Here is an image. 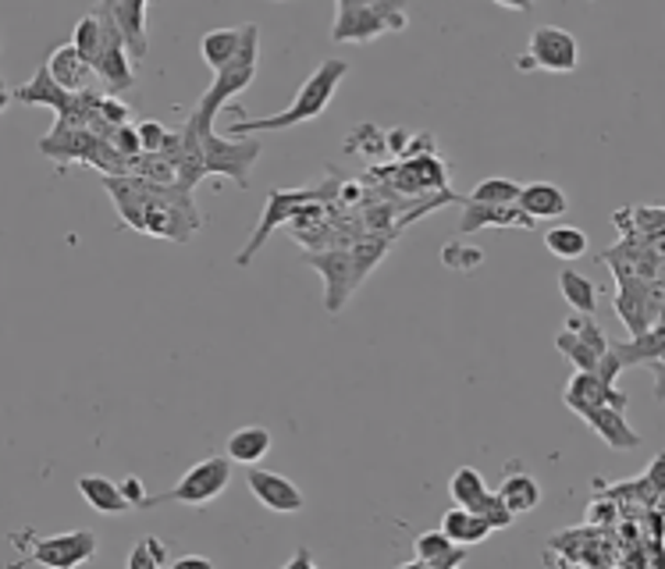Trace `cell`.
Instances as JSON below:
<instances>
[{"label":"cell","instance_id":"18","mask_svg":"<svg viewBox=\"0 0 665 569\" xmlns=\"http://www.w3.org/2000/svg\"><path fill=\"white\" fill-rule=\"evenodd\" d=\"M488 224H506V228H534L537 221H531L517 203H474L466 200L463 207V221H459V232L470 235V232H480L488 228Z\"/></svg>","mask_w":665,"mask_h":569},{"label":"cell","instance_id":"39","mask_svg":"<svg viewBox=\"0 0 665 569\" xmlns=\"http://www.w3.org/2000/svg\"><path fill=\"white\" fill-rule=\"evenodd\" d=\"M135 132H140V146H143V154H160L164 143H168V129L157 125V122H143Z\"/></svg>","mask_w":665,"mask_h":569},{"label":"cell","instance_id":"4","mask_svg":"<svg viewBox=\"0 0 665 569\" xmlns=\"http://www.w3.org/2000/svg\"><path fill=\"white\" fill-rule=\"evenodd\" d=\"M385 249H388V243H359L353 249H328V253L307 249V264L317 267L328 281V292H324L328 313H339L345 306V299H350L359 289V281L374 271V264L385 260Z\"/></svg>","mask_w":665,"mask_h":569},{"label":"cell","instance_id":"42","mask_svg":"<svg viewBox=\"0 0 665 569\" xmlns=\"http://www.w3.org/2000/svg\"><path fill=\"white\" fill-rule=\"evenodd\" d=\"M178 569H189V566H200V569H210V559L207 556H181L178 562H175Z\"/></svg>","mask_w":665,"mask_h":569},{"label":"cell","instance_id":"10","mask_svg":"<svg viewBox=\"0 0 665 569\" xmlns=\"http://www.w3.org/2000/svg\"><path fill=\"white\" fill-rule=\"evenodd\" d=\"M313 200H324V189H275V192H270V200H267V207H264V217H261V224H256V232L250 235V243L239 249L235 264H239V267H250L256 253L264 249L267 235L275 232L278 224L292 221L299 207H307V203H313Z\"/></svg>","mask_w":665,"mask_h":569},{"label":"cell","instance_id":"31","mask_svg":"<svg viewBox=\"0 0 665 569\" xmlns=\"http://www.w3.org/2000/svg\"><path fill=\"white\" fill-rule=\"evenodd\" d=\"M555 349L563 353V356H566L569 364L577 367V370H595V364H598V353H595L591 346H587L584 338H577L573 332H566V327H563V332H558V338H555Z\"/></svg>","mask_w":665,"mask_h":569},{"label":"cell","instance_id":"8","mask_svg":"<svg viewBox=\"0 0 665 569\" xmlns=\"http://www.w3.org/2000/svg\"><path fill=\"white\" fill-rule=\"evenodd\" d=\"M200 149H203V168L207 175H224L239 182L242 189L250 186V168L261 157V143L250 140V136H232V140H221L214 136V129L200 132Z\"/></svg>","mask_w":665,"mask_h":569},{"label":"cell","instance_id":"43","mask_svg":"<svg viewBox=\"0 0 665 569\" xmlns=\"http://www.w3.org/2000/svg\"><path fill=\"white\" fill-rule=\"evenodd\" d=\"M363 4H385V0H339V11H345V8H363Z\"/></svg>","mask_w":665,"mask_h":569},{"label":"cell","instance_id":"12","mask_svg":"<svg viewBox=\"0 0 665 569\" xmlns=\"http://www.w3.org/2000/svg\"><path fill=\"white\" fill-rule=\"evenodd\" d=\"M97 556V534L93 531H71L54 537H36L29 545V559L51 569H75Z\"/></svg>","mask_w":665,"mask_h":569},{"label":"cell","instance_id":"23","mask_svg":"<svg viewBox=\"0 0 665 569\" xmlns=\"http://www.w3.org/2000/svg\"><path fill=\"white\" fill-rule=\"evenodd\" d=\"M79 491H82V499L93 505L97 513H103V516H125V513H132V505L125 502V495H121L118 481H111V477H103V473H82L79 477Z\"/></svg>","mask_w":665,"mask_h":569},{"label":"cell","instance_id":"34","mask_svg":"<svg viewBox=\"0 0 665 569\" xmlns=\"http://www.w3.org/2000/svg\"><path fill=\"white\" fill-rule=\"evenodd\" d=\"M566 332H573L577 338H584L587 346H591L598 356L609 349V338H605V332L598 327V321H595V313H573V317L566 321Z\"/></svg>","mask_w":665,"mask_h":569},{"label":"cell","instance_id":"16","mask_svg":"<svg viewBox=\"0 0 665 569\" xmlns=\"http://www.w3.org/2000/svg\"><path fill=\"white\" fill-rule=\"evenodd\" d=\"M609 349L616 353V359L623 364V370L627 367H647L655 373V395L662 399L665 392H662V353H665V327L662 324H655V327H647L644 335H630V342H609Z\"/></svg>","mask_w":665,"mask_h":569},{"label":"cell","instance_id":"13","mask_svg":"<svg viewBox=\"0 0 665 569\" xmlns=\"http://www.w3.org/2000/svg\"><path fill=\"white\" fill-rule=\"evenodd\" d=\"M563 402L577 413V416H587L598 406H616V410H627V392H619V388H609L595 370H577L566 384L563 392Z\"/></svg>","mask_w":665,"mask_h":569},{"label":"cell","instance_id":"6","mask_svg":"<svg viewBox=\"0 0 665 569\" xmlns=\"http://www.w3.org/2000/svg\"><path fill=\"white\" fill-rule=\"evenodd\" d=\"M232 467L235 462L229 456H210V459H200L196 467H189L181 473V481L164 491V495H149L146 509H154L160 502H181V505H207L214 502L218 495H224V488L232 484Z\"/></svg>","mask_w":665,"mask_h":569},{"label":"cell","instance_id":"11","mask_svg":"<svg viewBox=\"0 0 665 569\" xmlns=\"http://www.w3.org/2000/svg\"><path fill=\"white\" fill-rule=\"evenodd\" d=\"M97 19H100V51H97L93 71L108 82L111 93H125V89L135 86V71H132V57L125 51V36H121V29L114 25L108 8H100Z\"/></svg>","mask_w":665,"mask_h":569},{"label":"cell","instance_id":"35","mask_svg":"<svg viewBox=\"0 0 665 569\" xmlns=\"http://www.w3.org/2000/svg\"><path fill=\"white\" fill-rule=\"evenodd\" d=\"M164 562H168V548H164L160 537H143L129 556V569H157Z\"/></svg>","mask_w":665,"mask_h":569},{"label":"cell","instance_id":"24","mask_svg":"<svg viewBox=\"0 0 665 569\" xmlns=\"http://www.w3.org/2000/svg\"><path fill=\"white\" fill-rule=\"evenodd\" d=\"M495 495L506 502V509L512 516H527V513H534V509L541 505V484H537V477H531V473L509 470L506 481L495 488Z\"/></svg>","mask_w":665,"mask_h":569},{"label":"cell","instance_id":"45","mask_svg":"<svg viewBox=\"0 0 665 569\" xmlns=\"http://www.w3.org/2000/svg\"><path fill=\"white\" fill-rule=\"evenodd\" d=\"M296 566H310V556H307V551H299V556L289 562V569H296Z\"/></svg>","mask_w":665,"mask_h":569},{"label":"cell","instance_id":"14","mask_svg":"<svg viewBox=\"0 0 665 569\" xmlns=\"http://www.w3.org/2000/svg\"><path fill=\"white\" fill-rule=\"evenodd\" d=\"M246 484L256 495V502H261L264 509H270V513H278V516H296V513H302V505H307V499H302V491L296 488V481H289L285 473L253 467L250 477H246Z\"/></svg>","mask_w":665,"mask_h":569},{"label":"cell","instance_id":"1","mask_svg":"<svg viewBox=\"0 0 665 569\" xmlns=\"http://www.w3.org/2000/svg\"><path fill=\"white\" fill-rule=\"evenodd\" d=\"M103 189L111 192L118 217L143 235L189 243L203 224L192 203V192L178 186H157L140 175H103Z\"/></svg>","mask_w":665,"mask_h":569},{"label":"cell","instance_id":"38","mask_svg":"<svg viewBox=\"0 0 665 569\" xmlns=\"http://www.w3.org/2000/svg\"><path fill=\"white\" fill-rule=\"evenodd\" d=\"M111 143H114V149L125 160H132V157H140L143 154V146H140V132H135L132 125H118L111 136H108Z\"/></svg>","mask_w":665,"mask_h":569},{"label":"cell","instance_id":"3","mask_svg":"<svg viewBox=\"0 0 665 569\" xmlns=\"http://www.w3.org/2000/svg\"><path fill=\"white\" fill-rule=\"evenodd\" d=\"M256 68H261V25H246V40H242V51L232 57L229 65L214 71V82L196 103V111L189 114V122L196 132H210L214 129V118L229 100H235L242 89H250L256 79Z\"/></svg>","mask_w":665,"mask_h":569},{"label":"cell","instance_id":"17","mask_svg":"<svg viewBox=\"0 0 665 569\" xmlns=\"http://www.w3.org/2000/svg\"><path fill=\"white\" fill-rule=\"evenodd\" d=\"M146 4L149 0H103L100 8L111 11L114 25L125 36V51L135 65L146 62Z\"/></svg>","mask_w":665,"mask_h":569},{"label":"cell","instance_id":"36","mask_svg":"<svg viewBox=\"0 0 665 569\" xmlns=\"http://www.w3.org/2000/svg\"><path fill=\"white\" fill-rule=\"evenodd\" d=\"M474 513H477L484 523H488L491 531H506V527H512V520H517V516H512L509 509H506V502L495 495V491H488V495H484V499L474 505Z\"/></svg>","mask_w":665,"mask_h":569},{"label":"cell","instance_id":"28","mask_svg":"<svg viewBox=\"0 0 665 569\" xmlns=\"http://www.w3.org/2000/svg\"><path fill=\"white\" fill-rule=\"evenodd\" d=\"M544 246L558 260H577L591 243H587V232H580L577 224H555V228L544 232Z\"/></svg>","mask_w":665,"mask_h":569},{"label":"cell","instance_id":"7","mask_svg":"<svg viewBox=\"0 0 665 569\" xmlns=\"http://www.w3.org/2000/svg\"><path fill=\"white\" fill-rule=\"evenodd\" d=\"M616 313L630 335H644L647 327L662 324L665 284L662 278H619L616 281Z\"/></svg>","mask_w":665,"mask_h":569},{"label":"cell","instance_id":"21","mask_svg":"<svg viewBox=\"0 0 665 569\" xmlns=\"http://www.w3.org/2000/svg\"><path fill=\"white\" fill-rule=\"evenodd\" d=\"M584 421L591 424V431L609 448H616V453H627V448H638L641 445V434L627 424L623 410H616V406H598V410L587 413Z\"/></svg>","mask_w":665,"mask_h":569},{"label":"cell","instance_id":"9","mask_svg":"<svg viewBox=\"0 0 665 569\" xmlns=\"http://www.w3.org/2000/svg\"><path fill=\"white\" fill-rule=\"evenodd\" d=\"M580 65V43L573 40L566 29L558 25H541L531 33V43H527V54L517 62L520 71H555V75H569Z\"/></svg>","mask_w":665,"mask_h":569},{"label":"cell","instance_id":"27","mask_svg":"<svg viewBox=\"0 0 665 569\" xmlns=\"http://www.w3.org/2000/svg\"><path fill=\"white\" fill-rule=\"evenodd\" d=\"M242 40H246V25H235V29H218V33H207L200 40V57L207 62L210 71H218L232 62V57L242 51Z\"/></svg>","mask_w":665,"mask_h":569},{"label":"cell","instance_id":"37","mask_svg":"<svg viewBox=\"0 0 665 569\" xmlns=\"http://www.w3.org/2000/svg\"><path fill=\"white\" fill-rule=\"evenodd\" d=\"M442 264L452 267V271H474V267L484 264V249L463 246V243H448V246L442 249Z\"/></svg>","mask_w":665,"mask_h":569},{"label":"cell","instance_id":"29","mask_svg":"<svg viewBox=\"0 0 665 569\" xmlns=\"http://www.w3.org/2000/svg\"><path fill=\"white\" fill-rule=\"evenodd\" d=\"M558 289H563V299L569 303L573 313H595L598 310V284L587 281L577 271H563L558 275Z\"/></svg>","mask_w":665,"mask_h":569},{"label":"cell","instance_id":"33","mask_svg":"<svg viewBox=\"0 0 665 569\" xmlns=\"http://www.w3.org/2000/svg\"><path fill=\"white\" fill-rule=\"evenodd\" d=\"M71 47L79 51L89 65L97 62V51H100V19H97V11H93V14H86V19H82L79 25H75Z\"/></svg>","mask_w":665,"mask_h":569},{"label":"cell","instance_id":"44","mask_svg":"<svg viewBox=\"0 0 665 569\" xmlns=\"http://www.w3.org/2000/svg\"><path fill=\"white\" fill-rule=\"evenodd\" d=\"M11 103V89H4V82H0V111H4Z\"/></svg>","mask_w":665,"mask_h":569},{"label":"cell","instance_id":"15","mask_svg":"<svg viewBox=\"0 0 665 569\" xmlns=\"http://www.w3.org/2000/svg\"><path fill=\"white\" fill-rule=\"evenodd\" d=\"M391 182H396L399 192L406 197H417V192H445L448 189V168L437 154H420L410 157L406 164H396L391 168Z\"/></svg>","mask_w":665,"mask_h":569},{"label":"cell","instance_id":"20","mask_svg":"<svg viewBox=\"0 0 665 569\" xmlns=\"http://www.w3.org/2000/svg\"><path fill=\"white\" fill-rule=\"evenodd\" d=\"M517 207L531 221H552L569 211V200H566V192L552 182H531V186H520Z\"/></svg>","mask_w":665,"mask_h":569},{"label":"cell","instance_id":"26","mask_svg":"<svg viewBox=\"0 0 665 569\" xmlns=\"http://www.w3.org/2000/svg\"><path fill=\"white\" fill-rule=\"evenodd\" d=\"M437 531H442L448 542H456V545H480V542H488V534H491L488 523H484L474 509H463V505L448 509Z\"/></svg>","mask_w":665,"mask_h":569},{"label":"cell","instance_id":"22","mask_svg":"<svg viewBox=\"0 0 665 569\" xmlns=\"http://www.w3.org/2000/svg\"><path fill=\"white\" fill-rule=\"evenodd\" d=\"M466 562V545L448 542L442 531H423L417 537V559L410 566H428V569H452Z\"/></svg>","mask_w":665,"mask_h":569},{"label":"cell","instance_id":"19","mask_svg":"<svg viewBox=\"0 0 665 569\" xmlns=\"http://www.w3.org/2000/svg\"><path fill=\"white\" fill-rule=\"evenodd\" d=\"M47 71L60 89H68V93H86V89H93V82H97L93 65H89L71 43H65V47H57L51 54Z\"/></svg>","mask_w":665,"mask_h":569},{"label":"cell","instance_id":"5","mask_svg":"<svg viewBox=\"0 0 665 569\" xmlns=\"http://www.w3.org/2000/svg\"><path fill=\"white\" fill-rule=\"evenodd\" d=\"M406 25H410L406 0H385V4H363V8L339 11L335 29H331V40L335 43H370L381 33H402Z\"/></svg>","mask_w":665,"mask_h":569},{"label":"cell","instance_id":"32","mask_svg":"<svg viewBox=\"0 0 665 569\" xmlns=\"http://www.w3.org/2000/svg\"><path fill=\"white\" fill-rule=\"evenodd\" d=\"M517 197H520V186L512 182V178H484L470 192L474 203H517Z\"/></svg>","mask_w":665,"mask_h":569},{"label":"cell","instance_id":"2","mask_svg":"<svg viewBox=\"0 0 665 569\" xmlns=\"http://www.w3.org/2000/svg\"><path fill=\"white\" fill-rule=\"evenodd\" d=\"M345 75H350V65L339 62V57H324V62L313 68L310 79L299 86L296 100H292L281 114H270V118H242V114H246V111H242L235 122H232L229 136H253V132H289V129H296V125L313 122V118L324 114L328 103L335 100V93H339V86H342Z\"/></svg>","mask_w":665,"mask_h":569},{"label":"cell","instance_id":"25","mask_svg":"<svg viewBox=\"0 0 665 569\" xmlns=\"http://www.w3.org/2000/svg\"><path fill=\"white\" fill-rule=\"evenodd\" d=\"M267 453H270V431L261 424L239 427L229 438V445H224V456L239 462V467H256Z\"/></svg>","mask_w":665,"mask_h":569},{"label":"cell","instance_id":"40","mask_svg":"<svg viewBox=\"0 0 665 569\" xmlns=\"http://www.w3.org/2000/svg\"><path fill=\"white\" fill-rule=\"evenodd\" d=\"M118 488H121V495H125V502H129L132 509H146L149 495H146V484H143V477L129 473L125 481H118Z\"/></svg>","mask_w":665,"mask_h":569},{"label":"cell","instance_id":"30","mask_svg":"<svg viewBox=\"0 0 665 569\" xmlns=\"http://www.w3.org/2000/svg\"><path fill=\"white\" fill-rule=\"evenodd\" d=\"M488 481L480 477V470H474V467H459L456 473H452V481H448V495H452V502L456 505H463V509H474L484 495H488Z\"/></svg>","mask_w":665,"mask_h":569},{"label":"cell","instance_id":"41","mask_svg":"<svg viewBox=\"0 0 665 569\" xmlns=\"http://www.w3.org/2000/svg\"><path fill=\"white\" fill-rule=\"evenodd\" d=\"M491 4L506 8V11H523V14L534 11V0H491Z\"/></svg>","mask_w":665,"mask_h":569}]
</instances>
